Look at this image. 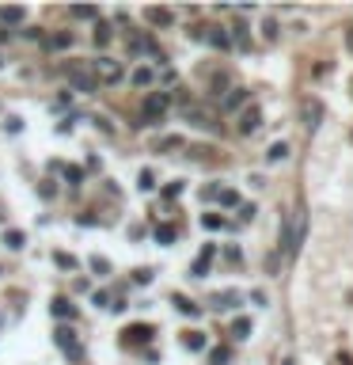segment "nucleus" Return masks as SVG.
Listing matches in <instances>:
<instances>
[{"instance_id":"obj_1","label":"nucleus","mask_w":353,"mask_h":365,"mask_svg":"<svg viewBox=\"0 0 353 365\" xmlns=\"http://www.w3.org/2000/svg\"><path fill=\"white\" fill-rule=\"evenodd\" d=\"M304 236H308V213L297 205V209L281 221V248H285V255H289V259H297V255H300Z\"/></svg>"},{"instance_id":"obj_2","label":"nucleus","mask_w":353,"mask_h":365,"mask_svg":"<svg viewBox=\"0 0 353 365\" xmlns=\"http://www.w3.org/2000/svg\"><path fill=\"white\" fill-rule=\"evenodd\" d=\"M183 118L190 126H201V130H220V111L217 107H205V103H186L183 107Z\"/></svg>"},{"instance_id":"obj_3","label":"nucleus","mask_w":353,"mask_h":365,"mask_svg":"<svg viewBox=\"0 0 353 365\" xmlns=\"http://www.w3.org/2000/svg\"><path fill=\"white\" fill-rule=\"evenodd\" d=\"M167 107H171V95H167V91H152V95L144 99V111H141V126H156L160 118L167 114Z\"/></svg>"},{"instance_id":"obj_4","label":"nucleus","mask_w":353,"mask_h":365,"mask_svg":"<svg viewBox=\"0 0 353 365\" xmlns=\"http://www.w3.org/2000/svg\"><path fill=\"white\" fill-rule=\"evenodd\" d=\"M91 76H95V84H118L126 73H122V65L114 57H95L91 61Z\"/></svg>"},{"instance_id":"obj_5","label":"nucleus","mask_w":353,"mask_h":365,"mask_svg":"<svg viewBox=\"0 0 353 365\" xmlns=\"http://www.w3.org/2000/svg\"><path fill=\"white\" fill-rule=\"evenodd\" d=\"M65 80H69V88L84 91V95H91V91H99V84H95V76L87 73V69H80V65H69V69H65Z\"/></svg>"},{"instance_id":"obj_6","label":"nucleus","mask_w":353,"mask_h":365,"mask_svg":"<svg viewBox=\"0 0 353 365\" xmlns=\"http://www.w3.org/2000/svg\"><path fill=\"white\" fill-rule=\"evenodd\" d=\"M122 335H126V342L129 346H144V342H152V327H148V323H133V327H126V331H122Z\"/></svg>"},{"instance_id":"obj_7","label":"nucleus","mask_w":353,"mask_h":365,"mask_svg":"<svg viewBox=\"0 0 353 365\" xmlns=\"http://www.w3.org/2000/svg\"><path fill=\"white\" fill-rule=\"evenodd\" d=\"M57 346H61V350H69L72 358H84V346H80V342H76V335H72L69 327H57Z\"/></svg>"},{"instance_id":"obj_8","label":"nucleus","mask_w":353,"mask_h":365,"mask_svg":"<svg viewBox=\"0 0 353 365\" xmlns=\"http://www.w3.org/2000/svg\"><path fill=\"white\" fill-rule=\"evenodd\" d=\"M247 99H251V91H247V88H232V91H224V99H220V114H224V111H240Z\"/></svg>"},{"instance_id":"obj_9","label":"nucleus","mask_w":353,"mask_h":365,"mask_svg":"<svg viewBox=\"0 0 353 365\" xmlns=\"http://www.w3.org/2000/svg\"><path fill=\"white\" fill-rule=\"evenodd\" d=\"M213 255H217V244H205V248H201V255L194 259V266H190V274H194V278H205V274H209Z\"/></svg>"},{"instance_id":"obj_10","label":"nucleus","mask_w":353,"mask_h":365,"mask_svg":"<svg viewBox=\"0 0 353 365\" xmlns=\"http://www.w3.org/2000/svg\"><path fill=\"white\" fill-rule=\"evenodd\" d=\"M300 114H304V126H308V130H315V126H319V118H323V103H319V99H304Z\"/></svg>"},{"instance_id":"obj_11","label":"nucleus","mask_w":353,"mask_h":365,"mask_svg":"<svg viewBox=\"0 0 353 365\" xmlns=\"http://www.w3.org/2000/svg\"><path fill=\"white\" fill-rule=\"evenodd\" d=\"M258 126H262V111H258V107H247L240 114V133H254Z\"/></svg>"},{"instance_id":"obj_12","label":"nucleus","mask_w":353,"mask_h":365,"mask_svg":"<svg viewBox=\"0 0 353 365\" xmlns=\"http://www.w3.org/2000/svg\"><path fill=\"white\" fill-rule=\"evenodd\" d=\"M50 312H54L57 320H76V305H72L69 297H54V305H50Z\"/></svg>"},{"instance_id":"obj_13","label":"nucleus","mask_w":353,"mask_h":365,"mask_svg":"<svg viewBox=\"0 0 353 365\" xmlns=\"http://www.w3.org/2000/svg\"><path fill=\"white\" fill-rule=\"evenodd\" d=\"M144 19H148L152 27H167L171 19H175V12H171V8H144Z\"/></svg>"},{"instance_id":"obj_14","label":"nucleus","mask_w":353,"mask_h":365,"mask_svg":"<svg viewBox=\"0 0 353 365\" xmlns=\"http://www.w3.org/2000/svg\"><path fill=\"white\" fill-rule=\"evenodd\" d=\"M236 301H240V293H236V289H224V293H213L209 305L220 312V308H236Z\"/></svg>"},{"instance_id":"obj_15","label":"nucleus","mask_w":353,"mask_h":365,"mask_svg":"<svg viewBox=\"0 0 353 365\" xmlns=\"http://www.w3.org/2000/svg\"><path fill=\"white\" fill-rule=\"evenodd\" d=\"M205 38H209L217 50H232V34H228V30H220V27H209V30H205Z\"/></svg>"},{"instance_id":"obj_16","label":"nucleus","mask_w":353,"mask_h":365,"mask_svg":"<svg viewBox=\"0 0 353 365\" xmlns=\"http://www.w3.org/2000/svg\"><path fill=\"white\" fill-rule=\"evenodd\" d=\"M183 346L198 354V350H205V346H209V338H205V331H190V335L183 338Z\"/></svg>"},{"instance_id":"obj_17","label":"nucleus","mask_w":353,"mask_h":365,"mask_svg":"<svg viewBox=\"0 0 353 365\" xmlns=\"http://www.w3.org/2000/svg\"><path fill=\"white\" fill-rule=\"evenodd\" d=\"M61 175H65L69 187H80V183H84V171H80L76 164H61Z\"/></svg>"},{"instance_id":"obj_18","label":"nucleus","mask_w":353,"mask_h":365,"mask_svg":"<svg viewBox=\"0 0 353 365\" xmlns=\"http://www.w3.org/2000/svg\"><path fill=\"white\" fill-rule=\"evenodd\" d=\"M156 244H163V248H167V244H175V236H179V232H175V225H156Z\"/></svg>"},{"instance_id":"obj_19","label":"nucleus","mask_w":353,"mask_h":365,"mask_svg":"<svg viewBox=\"0 0 353 365\" xmlns=\"http://www.w3.org/2000/svg\"><path fill=\"white\" fill-rule=\"evenodd\" d=\"M23 244H27V236L19 232V228H8V232H4V248L8 251H19Z\"/></svg>"},{"instance_id":"obj_20","label":"nucleus","mask_w":353,"mask_h":365,"mask_svg":"<svg viewBox=\"0 0 353 365\" xmlns=\"http://www.w3.org/2000/svg\"><path fill=\"white\" fill-rule=\"evenodd\" d=\"M285 156H289V145H285V141H273V145L266 148V160L270 164H281Z\"/></svg>"},{"instance_id":"obj_21","label":"nucleus","mask_w":353,"mask_h":365,"mask_svg":"<svg viewBox=\"0 0 353 365\" xmlns=\"http://www.w3.org/2000/svg\"><path fill=\"white\" fill-rule=\"evenodd\" d=\"M171 301H175V308H179V312H183V316H198V312H201V308L194 305V301H186L183 293H175V297H171Z\"/></svg>"},{"instance_id":"obj_22","label":"nucleus","mask_w":353,"mask_h":365,"mask_svg":"<svg viewBox=\"0 0 353 365\" xmlns=\"http://www.w3.org/2000/svg\"><path fill=\"white\" fill-rule=\"evenodd\" d=\"M27 12L23 8H0V23H23Z\"/></svg>"},{"instance_id":"obj_23","label":"nucleus","mask_w":353,"mask_h":365,"mask_svg":"<svg viewBox=\"0 0 353 365\" xmlns=\"http://www.w3.org/2000/svg\"><path fill=\"white\" fill-rule=\"evenodd\" d=\"M65 46H72V30H57V34H50V50H65Z\"/></svg>"},{"instance_id":"obj_24","label":"nucleus","mask_w":353,"mask_h":365,"mask_svg":"<svg viewBox=\"0 0 353 365\" xmlns=\"http://www.w3.org/2000/svg\"><path fill=\"white\" fill-rule=\"evenodd\" d=\"M232 335L247 338V335H251V320H247V316H236V320H232Z\"/></svg>"},{"instance_id":"obj_25","label":"nucleus","mask_w":353,"mask_h":365,"mask_svg":"<svg viewBox=\"0 0 353 365\" xmlns=\"http://www.w3.org/2000/svg\"><path fill=\"white\" fill-rule=\"evenodd\" d=\"M72 19H99V8H87V4H76V8H72Z\"/></svg>"},{"instance_id":"obj_26","label":"nucleus","mask_w":353,"mask_h":365,"mask_svg":"<svg viewBox=\"0 0 353 365\" xmlns=\"http://www.w3.org/2000/svg\"><path fill=\"white\" fill-rule=\"evenodd\" d=\"M129 80H133L137 88H148V84H152V69H133V76H129Z\"/></svg>"},{"instance_id":"obj_27","label":"nucleus","mask_w":353,"mask_h":365,"mask_svg":"<svg viewBox=\"0 0 353 365\" xmlns=\"http://www.w3.org/2000/svg\"><path fill=\"white\" fill-rule=\"evenodd\" d=\"M54 263L61 266V270H76V255H69V251H57Z\"/></svg>"},{"instance_id":"obj_28","label":"nucleus","mask_w":353,"mask_h":365,"mask_svg":"<svg viewBox=\"0 0 353 365\" xmlns=\"http://www.w3.org/2000/svg\"><path fill=\"white\" fill-rule=\"evenodd\" d=\"M201 225H205L209 232H217V228H228V221H224V217H217V213H205V217H201Z\"/></svg>"},{"instance_id":"obj_29","label":"nucleus","mask_w":353,"mask_h":365,"mask_svg":"<svg viewBox=\"0 0 353 365\" xmlns=\"http://www.w3.org/2000/svg\"><path fill=\"white\" fill-rule=\"evenodd\" d=\"M171 148H183V137H163V141H156V152H171Z\"/></svg>"},{"instance_id":"obj_30","label":"nucleus","mask_w":353,"mask_h":365,"mask_svg":"<svg viewBox=\"0 0 353 365\" xmlns=\"http://www.w3.org/2000/svg\"><path fill=\"white\" fill-rule=\"evenodd\" d=\"M110 42V27L107 23H95V46H107Z\"/></svg>"},{"instance_id":"obj_31","label":"nucleus","mask_w":353,"mask_h":365,"mask_svg":"<svg viewBox=\"0 0 353 365\" xmlns=\"http://www.w3.org/2000/svg\"><path fill=\"white\" fill-rule=\"evenodd\" d=\"M217 198H220V205H240V194H236V190H217Z\"/></svg>"},{"instance_id":"obj_32","label":"nucleus","mask_w":353,"mask_h":365,"mask_svg":"<svg viewBox=\"0 0 353 365\" xmlns=\"http://www.w3.org/2000/svg\"><path fill=\"white\" fill-rule=\"evenodd\" d=\"M137 187H141V190H152V187H156V175L148 171V168L141 171V179H137Z\"/></svg>"},{"instance_id":"obj_33","label":"nucleus","mask_w":353,"mask_h":365,"mask_svg":"<svg viewBox=\"0 0 353 365\" xmlns=\"http://www.w3.org/2000/svg\"><path fill=\"white\" fill-rule=\"evenodd\" d=\"M133 281H137V285H148V281H152V270H133Z\"/></svg>"},{"instance_id":"obj_34","label":"nucleus","mask_w":353,"mask_h":365,"mask_svg":"<svg viewBox=\"0 0 353 365\" xmlns=\"http://www.w3.org/2000/svg\"><path fill=\"white\" fill-rule=\"evenodd\" d=\"M91 270H95V274H107V270H110V263H107V259H99V255H95V259H91Z\"/></svg>"},{"instance_id":"obj_35","label":"nucleus","mask_w":353,"mask_h":365,"mask_svg":"<svg viewBox=\"0 0 353 365\" xmlns=\"http://www.w3.org/2000/svg\"><path fill=\"white\" fill-rule=\"evenodd\" d=\"M262 34H266V42H273V38H277V23H273V19H266V27H262Z\"/></svg>"},{"instance_id":"obj_36","label":"nucleus","mask_w":353,"mask_h":365,"mask_svg":"<svg viewBox=\"0 0 353 365\" xmlns=\"http://www.w3.org/2000/svg\"><path fill=\"white\" fill-rule=\"evenodd\" d=\"M254 213H258L254 205H243V202H240V221H254Z\"/></svg>"},{"instance_id":"obj_37","label":"nucleus","mask_w":353,"mask_h":365,"mask_svg":"<svg viewBox=\"0 0 353 365\" xmlns=\"http://www.w3.org/2000/svg\"><path fill=\"white\" fill-rule=\"evenodd\" d=\"M224 88H228V76L220 73V76H217V80H213V91H217V95H224Z\"/></svg>"},{"instance_id":"obj_38","label":"nucleus","mask_w":353,"mask_h":365,"mask_svg":"<svg viewBox=\"0 0 353 365\" xmlns=\"http://www.w3.org/2000/svg\"><path fill=\"white\" fill-rule=\"evenodd\" d=\"M183 194V183H167V190H163V198H179Z\"/></svg>"},{"instance_id":"obj_39","label":"nucleus","mask_w":353,"mask_h":365,"mask_svg":"<svg viewBox=\"0 0 353 365\" xmlns=\"http://www.w3.org/2000/svg\"><path fill=\"white\" fill-rule=\"evenodd\" d=\"M38 194H42V198H54V194H57V187H54V183H50V179H46L42 187H38Z\"/></svg>"},{"instance_id":"obj_40","label":"nucleus","mask_w":353,"mask_h":365,"mask_svg":"<svg viewBox=\"0 0 353 365\" xmlns=\"http://www.w3.org/2000/svg\"><path fill=\"white\" fill-rule=\"evenodd\" d=\"M4 126H8V130H12V133H19V130H23V118H8Z\"/></svg>"},{"instance_id":"obj_41","label":"nucleus","mask_w":353,"mask_h":365,"mask_svg":"<svg viewBox=\"0 0 353 365\" xmlns=\"http://www.w3.org/2000/svg\"><path fill=\"white\" fill-rule=\"evenodd\" d=\"M334 365H353V358H350V354H338V358H334Z\"/></svg>"},{"instance_id":"obj_42","label":"nucleus","mask_w":353,"mask_h":365,"mask_svg":"<svg viewBox=\"0 0 353 365\" xmlns=\"http://www.w3.org/2000/svg\"><path fill=\"white\" fill-rule=\"evenodd\" d=\"M346 46L353 50V23H350V30H346Z\"/></svg>"},{"instance_id":"obj_43","label":"nucleus","mask_w":353,"mask_h":365,"mask_svg":"<svg viewBox=\"0 0 353 365\" xmlns=\"http://www.w3.org/2000/svg\"><path fill=\"white\" fill-rule=\"evenodd\" d=\"M0 65H4V57H0Z\"/></svg>"},{"instance_id":"obj_44","label":"nucleus","mask_w":353,"mask_h":365,"mask_svg":"<svg viewBox=\"0 0 353 365\" xmlns=\"http://www.w3.org/2000/svg\"><path fill=\"white\" fill-rule=\"evenodd\" d=\"M285 365H293V362H285Z\"/></svg>"}]
</instances>
